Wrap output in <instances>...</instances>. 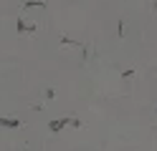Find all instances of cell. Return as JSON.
I'll list each match as a JSON object with an SVG mask.
<instances>
[{
	"mask_svg": "<svg viewBox=\"0 0 157 151\" xmlns=\"http://www.w3.org/2000/svg\"><path fill=\"white\" fill-rule=\"evenodd\" d=\"M74 121H76V118H74ZM74 121H71V118H56V121L48 124V128H51V131H61L66 124H74Z\"/></svg>",
	"mask_w": 157,
	"mask_h": 151,
	"instance_id": "obj_1",
	"label": "cell"
},
{
	"mask_svg": "<svg viewBox=\"0 0 157 151\" xmlns=\"http://www.w3.org/2000/svg\"><path fill=\"white\" fill-rule=\"evenodd\" d=\"M0 126H3V128H18V126H21V121H18V118H5V116H0Z\"/></svg>",
	"mask_w": 157,
	"mask_h": 151,
	"instance_id": "obj_2",
	"label": "cell"
},
{
	"mask_svg": "<svg viewBox=\"0 0 157 151\" xmlns=\"http://www.w3.org/2000/svg\"><path fill=\"white\" fill-rule=\"evenodd\" d=\"M18 30H21V33H31L33 25H25V23H23V18H18Z\"/></svg>",
	"mask_w": 157,
	"mask_h": 151,
	"instance_id": "obj_3",
	"label": "cell"
}]
</instances>
